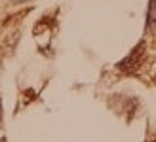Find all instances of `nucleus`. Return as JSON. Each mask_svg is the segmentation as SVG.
Listing matches in <instances>:
<instances>
[{"mask_svg": "<svg viewBox=\"0 0 156 142\" xmlns=\"http://www.w3.org/2000/svg\"><path fill=\"white\" fill-rule=\"evenodd\" d=\"M0 116H2V108H0Z\"/></svg>", "mask_w": 156, "mask_h": 142, "instance_id": "7ed1b4c3", "label": "nucleus"}, {"mask_svg": "<svg viewBox=\"0 0 156 142\" xmlns=\"http://www.w3.org/2000/svg\"><path fill=\"white\" fill-rule=\"evenodd\" d=\"M154 25H156V0H151L149 12H147V25H145V29L151 30Z\"/></svg>", "mask_w": 156, "mask_h": 142, "instance_id": "f03ea898", "label": "nucleus"}, {"mask_svg": "<svg viewBox=\"0 0 156 142\" xmlns=\"http://www.w3.org/2000/svg\"><path fill=\"white\" fill-rule=\"evenodd\" d=\"M141 51H143V46H137V49L131 53L129 57L124 59L120 65H118V68H120V70H124V72H129V70H133V68L139 65L137 61H139V57H141Z\"/></svg>", "mask_w": 156, "mask_h": 142, "instance_id": "f257e3e1", "label": "nucleus"}]
</instances>
